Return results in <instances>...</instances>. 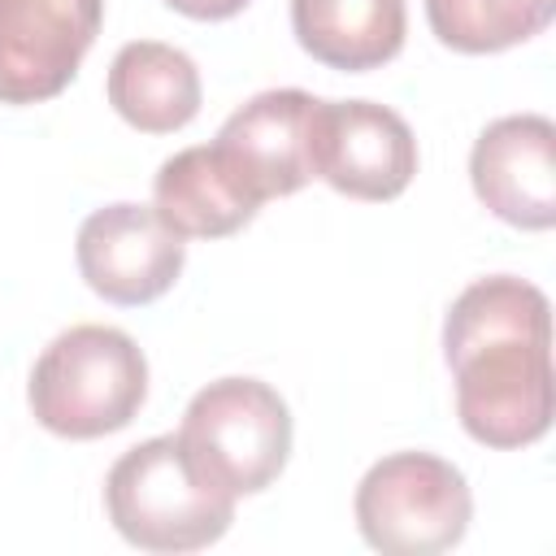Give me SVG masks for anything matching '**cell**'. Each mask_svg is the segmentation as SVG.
Returning <instances> with one entry per match:
<instances>
[{
    "mask_svg": "<svg viewBox=\"0 0 556 556\" xmlns=\"http://www.w3.org/2000/svg\"><path fill=\"white\" fill-rule=\"evenodd\" d=\"M104 513L139 552H200L235 521V495L217 486L178 434L126 447L104 473Z\"/></svg>",
    "mask_w": 556,
    "mask_h": 556,
    "instance_id": "2",
    "label": "cell"
},
{
    "mask_svg": "<svg viewBox=\"0 0 556 556\" xmlns=\"http://www.w3.org/2000/svg\"><path fill=\"white\" fill-rule=\"evenodd\" d=\"M443 361L473 443L517 452L552 430V304L534 282L513 274L469 282L443 317Z\"/></svg>",
    "mask_w": 556,
    "mask_h": 556,
    "instance_id": "1",
    "label": "cell"
},
{
    "mask_svg": "<svg viewBox=\"0 0 556 556\" xmlns=\"http://www.w3.org/2000/svg\"><path fill=\"white\" fill-rule=\"evenodd\" d=\"M556 17V0H426L434 39L465 56H486L543 35Z\"/></svg>",
    "mask_w": 556,
    "mask_h": 556,
    "instance_id": "14",
    "label": "cell"
},
{
    "mask_svg": "<svg viewBox=\"0 0 556 556\" xmlns=\"http://www.w3.org/2000/svg\"><path fill=\"white\" fill-rule=\"evenodd\" d=\"M417 174L413 126L374 100H317L313 117V178L365 204H387L408 191Z\"/></svg>",
    "mask_w": 556,
    "mask_h": 556,
    "instance_id": "6",
    "label": "cell"
},
{
    "mask_svg": "<svg viewBox=\"0 0 556 556\" xmlns=\"http://www.w3.org/2000/svg\"><path fill=\"white\" fill-rule=\"evenodd\" d=\"M152 208L182 239H226L261 213V200L213 143H195L161 161Z\"/></svg>",
    "mask_w": 556,
    "mask_h": 556,
    "instance_id": "11",
    "label": "cell"
},
{
    "mask_svg": "<svg viewBox=\"0 0 556 556\" xmlns=\"http://www.w3.org/2000/svg\"><path fill=\"white\" fill-rule=\"evenodd\" d=\"M148 400V356L143 348L100 321H78L61 330L35 361L26 382V404L35 421L56 439H104L126 430Z\"/></svg>",
    "mask_w": 556,
    "mask_h": 556,
    "instance_id": "3",
    "label": "cell"
},
{
    "mask_svg": "<svg viewBox=\"0 0 556 556\" xmlns=\"http://www.w3.org/2000/svg\"><path fill=\"white\" fill-rule=\"evenodd\" d=\"M469 182L486 213L517 230L556 226V126L543 113L495 117L469 152Z\"/></svg>",
    "mask_w": 556,
    "mask_h": 556,
    "instance_id": "9",
    "label": "cell"
},
{
    "mask_svg": "<svg viewBox=\"0 0 556 556\" xmlns=\"http://www.w3.org/2000/svg\"><path fill=\"white\" fill-rule=\"evenodd\" d=\"M313 117H317L313 91L300 87L256 91L222 122L213 148L230 161V169L248 182V191L261 204L278 195H295L304 182H313Z\"/></svg>",
    "mask_w": 556,
    "mask_h": 556,
    "instance_id": "10",
    "label": "cell"
},
{
    "mask_svg": "<svg viewBox=\"0 0 556 556\" xmlns=\"http://www.w3.org/2000/svg\"><path fill=\"white\" fill-rule=\"evenodd\" d=\"M178 439L191 460L235 500L256 495L287 469L291 408L269 382L230 374L191 395Z\"/></svg>",
    "mask_w": 556,
    "mask_h": 556,
    "instance_id": "5",
    "label": "cell"
},
{
    "mask_svg": "<svg viewBox=\"0 0 556 556\" xmlns=\"http://www.w3.org/2000/svg\"><path fill=\"white\" fill-rule=\"evenodd\" d=\"M109 104L113 113L143 135H174L195 122L204 83L195 61L161 39H130L109 65Z\"/></svg>",
    "mask_w": 556,
    "mask_h": 556,
    "instance_id": "12",
    "label": "cell"
},
{
    "mask_svg": "<svg viewBox=\"0 0 556 556\" xmlns=\"http://www.w3.org/2000/svg\"><path fill=\"white\" fill-rule=\"evenodd\" d=\"M165 4L191 22H226V17L243 13L252 0H165Z\"/></svg>",
    "mask_w": 556,
    "mask_h": 556,
    "instance_id": "15",
    "label": "cell"
},
{
    "mask_svg": "<svg viewBox=\"0 0 556 556\" xmlns=\"http://www.w3.org/2000/svg\"><path fill=\"white\" fill-rule=\"evenodd\" d=\"M74 256H78L83 282L100 300L139 308L161 300L178 282L187 265V243L161 222L152 204L117 200L83 217Z\"/></svg>",
    "mask_w": 556,
    "mask_h": 556,
    "instance_id": "7",
    "label": "cell"
},
{
    "mask_svg": "<svg viewBox=\"0 0 556 556\" xmlns=\"http://www.w3.org/2000/svg\"><path fill=\"white\" fill-rule=\"evenodd\" d=\"M295 43L326 70L365 74L400 56L408 35L404 0H291Z\"/></svg>",
    "mask_w": 556,
    "mask_h": 556,
    "instance_id": "13",
    "label": "cell"
},
{
    "mask_svg": "<svg viewBox=\"0 0 556 556\" xmlns=\"http://www.w3.org/2000/svg\"><path fill=\"white\" fill-rule=\"evenodd\" d=\"M104 26V0H0V104L56 100Z\"/></svg>",
    "mask_w": 556,
    "mask_h": 556,
    "instance_id": "8",
    "label": "cell"
},
{
    "mask_svg": "<svg viewBox=\"0 0 556 556\" xmlns=\"http://www.w3.org/2000/svg\"><path fill=\"white\" fill-rule=\"evenodd\" d=\"M356 530L382 556H439L473 521L465 473L434 452H391L356 482Z\"/></svg>",
    "mask_w": 556,
    "mask_h": 556,
    "instance_id": "4",
    "label": "cell"
}]
</instances>
